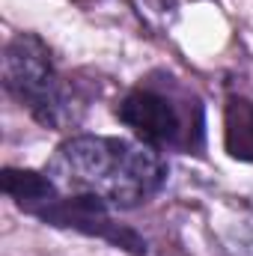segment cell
Instances as JSON below:
<instances>
[{
  "label": "cell",
  "instance_id": "cell-1",
  "mask_svg": "<svg viewBox=\"0 0 253 256\" xmlns=\"http://www.w3.org/2000/svg\"><path fill=\"white\" fill-rule=\"evenodd\" d=\"M45 176L63 194L92 196L110 208H137L167 182L161 149L104 134H78L57 146Z\"/></svg>",
  "mask_w": 253,
  "mask_h": 256
},
{
  "label": "cell",
  "instance_id": "cell-2",
  "mask_svg": "<svg viewBox=\"0 0 253 256\" xmlns=\"http://www.w3.org/2000/svg\"><path fill=\"white\" fill-rule=\"evenodd\" d=\"M3 191L6 196L27 214L54 224V226H68V230H80L86 236H98L114 242L116 248H126L131 254H146V242L131 232L126 226L114 224L110 218V206L92 200V196H74L63 194L48 176L45 170H15L6 167L3 170Z\"/></svg>",
  "mask_w": 253,
  "mask_h": 256
},
{
  "label": "cell",
  "instance_id": "cell-3",
  "mask_svg": "<svg viewBox=\"0 0 253 256\" xmlns=\"http://www.w3.org/2000/svg\"><path fill=\"white\" fill-rule=\"evenodd\" d=\"M3 86L45 128L63 131L78 122V98L57 72L48 45L36 33H15L3 48Z\"/></svg>",
  "mask_w": 253,
  "mask_h": 256
},
{
  "label": "cell",
  "instance_id": "cell-4",
  "mask_svg": "<svg viewBox=\"0 0 253 256\" xmlns=\"http://www.w3.org/2000/svg\"><path fill=\"white\" fill-rule=\"evenodd\" d=\"M188 110H182V102L161 90V86H149L140 84L134 90H128L122 102L116 104V116L120 122L134 131L137 140L155 146V149H167V146H188L190 143V128H188Z\"/></svg>",
  "mask_w": 253,
  "mask_h": 256
},
{
  "label": "cell",
  "instance_id": "cell-5",
  "mask_svg": "<svg viewBox=\"0 0 253 256\" xmlns=\"http://www.w3.org/2000/svg\"><path fill=\"white\" fill-rule=\"evenodd\" d=\"M226 149L232 158L253 161V102L230 98V104H226Z\"/></svg>",
  "mask_w": 253,
  "mask_h": 256
}]
</instances>
